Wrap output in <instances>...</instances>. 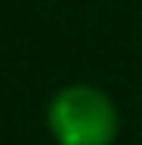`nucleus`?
<instances>
[{
    "label": "nucleus",
    "instance_id": "obj_1",
    "mask_svg": "<svg viewBox=\"0 0 142 145\" xmlns=\"http://www.w3.org/2000/svg\"><path fill=\"white\" fill-rule=\"evenodd\" d=\"M48 132L58 145H113L120 113L107 90L94 84H68L48 100Z\"/></svg>",
    "mask_w": 142,
    "mask_h": 145
}]
</instances>
